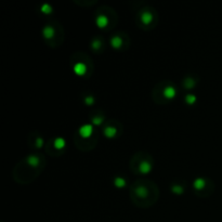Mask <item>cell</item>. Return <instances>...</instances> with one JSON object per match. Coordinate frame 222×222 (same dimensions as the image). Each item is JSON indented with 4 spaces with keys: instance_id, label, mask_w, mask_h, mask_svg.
Segmentation results:
<instances>
[{
    "instance_id": "1",
    "label": "cell",
    "mask_w": 222,
    "mask_h": 222,
    "mask_svg": "<svg viewBox=\"0 0 222 222\" xmlns=\"http://www.w3.org/2000/svg\"><path fill=\"white\" fill-rule=\"evenodd\" d=\"M79 133H80L81 137L89 138L90 135L92 133V127L90 125H85V126H83L79 129Z\"/></svg>"
},
{
    "instance_id": "2",
    "label": "cell",
    "mask_w": 222,
    "mask_h": 222,
    "mask_svg": "<svg viewBox=\"0 0 222 222\" xmlns=\"http://www.w3.org/2000/svg\"><path fill=\"white\" fill-rule=\"evenodd\" d=\"M164 93H165V96H166L167 98H173L174 94H176V90H174L172 87H168V88H166V90L164 91Z\"/></svg>"
},
{
    "instance_id": "3",
    "label": "cell",
    "mask_w": 222,
    "mask_h": 222,
    "mask_svg": "<svg viewBox=\"0 0 222 222\" xmlns=\"http://www.w3.org/2000/svg\"><path fill=\"white\" fill-rule=\"evenodd\" d=\"M97 24L99 25V27H104L107 24V20H106L105 17H99L98 20H97Z\"/></svg>"
},
{
    "instance_id": "4",
    "label": "cell",
    "mask_w": 222,
    "mask_h": 222,
    "mask_svg": "<svg viewBox=\"0 0 222 222\" xmlns=\"http://www.w3.org/2000/svg\"><path fill=\"white\" fill-rule=\"evenodd\" d=\"M140 169H141V171L143 173H148L149 171L151 170V165L146 164V163H143V164L141 165V167H140Z\"/></svg>"
},
{
    "instance_id": "5",
    "label": "cell",
    "mask_w": 222,
    "mask_h": 222,
    "mask_svg": "<svg viewBox=\"0 0 222 222\" xmlns=\"http://www.w3.org/2000/svg\"><path fill=\"white\" fill-rule=\"evenodd\" d=\"M151 20H152V17H151V14H149V13L145 12L143 15H142V21H143L145 24L149 23V22H151Z\"/></svg>"
},
{
    "instance_id": "6",
    "label": "cell",
    "mask_w": 222,
    "mask_h": 222,
    "mask_svg": "<svg viewBox=\"0 0 222 222\" xmlns=\"http://www.w3.org/2000/svg\"><path fill=\"white\" fill-rule=\"evenodd\" d=\"M125 184H126V182H125L124 179L121 178H117L116 180H115V185L118 187H125Z\"/></svg>"
},
{
    "instance_id": "7",
    "label": "cell",
    "mask_w": 222,
    "mask_h": 222,
    "mask_svg": "<svg viewBox=\"0 0 222 222\" xmlns=\"http://www.w3.org/2000/svg\"><path fill=\"white\" fill-rule=\"evenodd\" d=\"M115 132H116V131H115L114 128H106L105 129V135H107L108 138H112L113 135H115Z\"/></svg>"
},
{
    "instance_id": "8",
    "label": "cell",
    "mask_w": 222,
    "mask_h": 222,
    "mask_svg": "<svg viewBox=\"0 0 222 222\" xmlns=\"http://www.w3.org/2000/svg\"><path fill=\"white\" fill-rule=\"evenodd\" d=\"M64 145H65V142H64V140L63 139H58L55 141V146L58 149H62V148H64Z\"/></svg>"
},
{
    "instance_id": "9",
    "label": "cell",
    "mask_w": 222,
    "mask_h": 222,
    "mask_svg": "<svg viewBox=\"0 0 222 222\" xmlns=\"http://www.w3.org/2000/svg\"><path fill=\"white\" fill-rule=\"evenodd\" d=\"M203 185H204V181L201 180H201H196V182H195V187H196V189H201Z\"/></svg>"
},
{
    "instance_id": "10",
    "label": "cell",
    "mask_w": 222,
    "mask_h": 222,
    "mask_svg": "<svg viewBox=\"0 0 222 222\" xmlns=\"http://www.w3.org/2000/svg\"><path fill=\"white\" fill-rule=\"evenodd\" d=\"M119 45H120V40H119V39H117V38H114V39H112V46L118 47Z\"/></svg>"
},
{
    "instance_id": "11",
    "label": "cell",
    "mask_w": 222,
    "mask_h": 222,
    "mask_svg": "<svg viewBox=\"0 0 222 222\" xmlns=\"http://www.w3.org/2000/svg\"><path fill=\"white\" fill-rule=\"evenodd\" d=\"M83 65H81V64H78V65H77V66H76V72H77V73H78V74L83 73V71H85V69H83Z\"/></svg>"
},
{
    "instance_id": "12",
    "label": "cell",
    "mask_w": 222,
    "mask_h": 222,
    "mask_svg": "<svg viewBox=\"0 0 222 222\" xmlns=\"http://www.w3.org/2000/svg\"><path fill=\"white\" fill-rule=\"evenodd\" d=\"M187 101H189L190 103H193V102L195 101V98H194V96H187Z\"/></svg>"
}]
</instances>
